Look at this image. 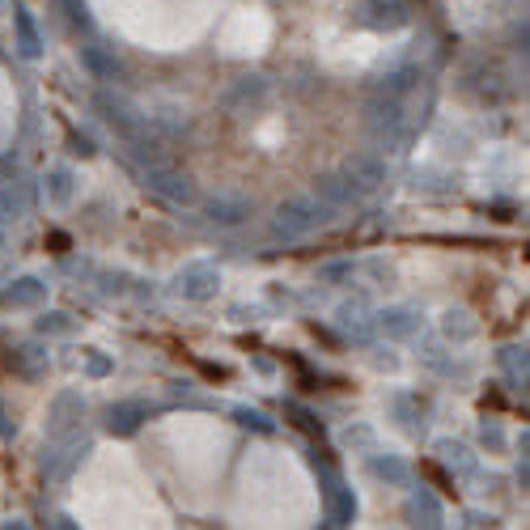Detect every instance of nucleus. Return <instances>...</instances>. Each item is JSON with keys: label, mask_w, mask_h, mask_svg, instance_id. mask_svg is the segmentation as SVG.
Segmentation results:
<instances>
[{"label": "nucleus", "mask_w": 530, "mask_h": 530, "mask_svg": "<svg viewBox=\"0 0 530 530\" xmlns=\"http://www.w3.org/2000/svg\"><path fill=\"white\" fill-rule=\"evenodd\" d=\"M378 331H386L391 340H408V335L416 331V310H408V306H391V310H382L378 318Z\"/></svg>", "instance_id": "obj_8"}, {"label": "nucleus", "mask_w": 530, "mask_h": 530, "mask_svg": "<svg viewBox=\"0 0 530 530\" xmlns=\"http://www.w3.org/2000/svg\"><path fill=\"white\" fill-rule=\"evenodd\" d=\"M369 471H374V480H386V484H403V480H408V463H403V458H395V454L374 458V463H369Z\"/></svg>", "instance_id": "obj_18"}, {"label": "nucleus", "mask_w": 530, "mask_h": 530, "mask_svg": "<svg viewBox=\"0 0 530 530\" xmlns=\"http://www.w3.org/2000/svg\"><path fill=\"white\" fill-rule=\"evenodd\" d=\"M51 196L56 200L68 196V170H51Z\"/></svg>", "instance_id": "obj_25"}, {"label": "nucleus", "mask_w": 530, "mask_h": 530, "mask_svg": "<svg viewBox=\"0 0 530 530\" xmlns=\"http://www.w3.org/2000/svg\"><path fill=\"white\" fill-rule=\"evenodd\" d=\"M9 365H17L22 374H39V369L47 365V352H39V348H17L13 357H9Z\"/></svg>", "instance_id": "obj_20"}, {"label": "nucleus", "mask_w": 530, "mask_h": 530, "mask_svg": "<svg viewBox=\"0 0 530 530\" xmlns=\"http://www.w3.org/2000/svg\"><path fill=\"white\" fill-rule=\"evenodd\" d=\"M64 9L73 13V22H81V26H90V17H85V0H64Z\"/></svg>", "instance_id": "obj_26"}, {"label": "nucleus", "mask_w": 530, "mask_h": 530, "mask_svg": "<svg viewBox=\"0 0 530 530\" xmlns=\"http://www.w3.org/2000/svg\"><path fill=\"white\" fill-rule=\"evenodd\" d=\"M369 22L374 26H403L408 22V5H403V0H369Z\"/></svg>", "instance_id": "obj_15"}, {"label": "nucleus", "mask_w": 530, "mask_h": 530, "mask_svg": "<svg viewBox=\"0 0 530 530\" xmlns=\"http://www.w3.org/2000/svg\"><path fill=\"white\" fill-rule=\"evenodd\" d=\"M106 369H111V365H106V357H90V374H106Z\"/></svg>", "instance_id": "obj_27"}, {"label": "nucleus", "mask_w": 530, "mask_h": 530, "mask_svg": "<svg viewBox=\"0 0 530 530\" xmlns=\"http://www.w3.org/2000/svg\"><path fill=\"white\" fill-rule=\"evenodd\" d=\"M314 221H318V208H314L310 200H289V204H280V208H276L272 234H276V238H285V242H293V238L310 234Z\"/></svg>", "instance_id": "obj_1"}, {"label": "nucleus", "mask_w": 530, "mask_h": 530, "mask_svg": "<svg viewBox=\"0 0 530 530\" xmlns=\"http://www.w3.org/2000/svg\"><path fill=\"white\" fill-rule=\"evenodd\" d=\"M441 458H446L454 471H463V475L475 471V454H471L467 446H458V441H441Z\"/></svg>", "instance_id": "obj_19"}, {"label": "nucleus", "mask_w": 530, "mask_h": 530, "mask_svg": "<svg viewBox=\"0 0 530 530\" xmlns=\"http://www.w3.org/2000/svg\"><path fill=\"white\" fill-rule=\"evenodd\" d=\"M145 187L157 191V196L170 200V204H196V187H191L187 174L170 170V166H162V162L145 170Z\"/></svg>", "instance_id": "obj_2"}, {"label": "nucleus", "mask_w": 530, "mask_h": 530, "mask_svg": "<svg viewBox=\"0 0 530 530\" xmlns=\"http://www.w3.org/2000/svg\"><path fill=\"white\" fill-rule=\"evenodd\" d=\"M344 179L357 187L361 196H369V191H378L386 183V162H382V157H374V153H357L344 166Z\"/></svg>", "instance_id": "obj_3"}, {"label": "nucleus", "mask_w": 530, "mask_h": 530, "mask_svg": "<svg viewBox=\"0 0 530 530\" xmlns=\"http://www.w3.org/2000/svg\"><path fill=\"white\" fill-rule=\"evenodd\" d=\"M263 94H268V85H263L259 77H242V81L234 85V90L225 94V106H229V111H238L242 102H259Z\"/></svg>", "instance_id": "obj_17"}, {"label": "nucleus", "mask_w": 530, "mask_h": 530, "mask_svg": "<svg viewBox=\"0 0 530 530\" xmlns=\"http://www.w3.org/2000/svg\"><path fill=\"white\" fill-rule=\"evenodd\" d=\"M399 123H403L399 98H374V102H369V128H374V132H395Z\"/></svg>", "instance_id": "obj_10"}, {"label": "nucleus", "mask_w": 530, "mask_h": 530, "mask_svg": "<svg viewBox=\"0 0 530 530\" xmlns=\"http://www.w3.org/2000/svg\"><path fill=\"white\" fill-rule=\"evenodd\" d=\"M30 212V196L22 183H0V225L9 221H22Z\"/></svg>", "instance_id": "obj_9"}, {"label": "nucleus", "mask_w": 530, "mask_h": 530, "mask_svg": "<svg viewBox=\"0 0 530 530\" xmlns=\"http://www.w3.org/2000/svg\"><path fill=\"white\" fill-rule=\"evenodd\" d=\"M13 433V424H9V416H5V408H0V437H9Z\"/></svg>", "instance_id": "obj_28"}, {"label": "nucleus", "mask_w": 530, "mask_h": 530, "mask_svg": "<svg viewBox=\"0 0 530 530\" xmlns=\"http://www.w3.org/2000/svg\"><path fill=\"white\" fill-rule=\"evenodd\" d=\"M352 514H357V501H352V492L335 484L331 497H327V522H331V526H348Z\"/></svg>", "instance_id": "obj_14"}, {"label": "nucleus", "mask_w": 530, "mask_h": 530, "mask_svg": "<svg viewBox=\"0 0 530 530\" xmlns=\"http://www.w3.org/2000/svg\"><path fill=\"white\" fill-rule=\"evenodd\" d=\"M318 200H323V204H357L361 200V191L357 187H352L348 179H344V174H331V179H318Z\"/></svg>", "instance_id": "obj_11"}, {"label": "nucleus", "mask_w": 530, "mask_h": 530, "mask_svg": "<svg viewBox=\"0 0 530 530\" xmlns=\"http://www.w3.org/2000/svg\"><path fill=\"white\" fill-rule=\"evenodd\" d=\"M217 285H221V272L212 263H191V268L179 272V293L187 302H208L217 293Z\"/></svg>", "instance_id": "obj_4"}, {"label": "nucleus", "mask_w": 530, "mask_h": 530, "mask_svg": "<svg viewBox=\"0 0 530 530\" xmlns=\"http://www.w3.org/2000/svg\"><path fill=\"white\" fill-rule=\"evenodd\" d=\"M204 217L208 221H217V225H238V221H246L251 217V204H246L242 196H212V200H204Z\"/></svg>", "instance_id": "obj_5"}, {"label": "nucleus", "mask_w": 530, "mask_h": 530, "mask_svg": "<svg viewBox=\"0 0 530 530\" xmlns=\"http://www.w3.org/2000/svg\"><path fill=\"white\" fill-rule=\"evenodd\" d=\"M441 331L450 335V340H471L475 327L467 323V314H446V323H441Z\"/></svg>", "instance_id": "obj_23"}, {"label": "nucleus", "mask_w": 530, "mask_h": 530, "mask_svg": "<svg viewBox=\"0 0 530 530\" xmlns=\"http://www.w3.org/2000/svg\"><path fill=\"white\" fill-rule=\"evenodd\" d=\"M68 327H73V323H68V314H43V318H39V331H43V335H47V331H51V335H64Z\"/></svg>", "instance_id": "obj_24"}, {"label": "nucleus", "mask_w": 530, "mask_h": 530, "mask_svg": "<svg viewBox=\"0 0 530 530\" xmlns=\"http://www.w3.org/2000/svg\"><path fill=\"white\" fill-rule=\"evenodd\" d=\"M408 518H416V526H441V505L433 492H412V501H408Z\"/></svg>", "instance_id": "obj_13"}, {"label": "nucleus", "mask_w": 530, "mask_h": 530, "mask_svg": "<svg viewBox=\"0 0 530 530\" xmlns=\"http://www.w3.org/2000/svg\"><path fill=\"white\" fill-rule=\"evenodd\" d=\"M234 420L242 424V429H255V433H272L276 429V424L263 412H255V408H234Z\"/></svg>", "instance_id": "obj_21"}, {"label": "nucleus", "mask_w": 530, "mask_h": 530, "mask_svg": "<svg viewBox=\"0 0 530 530\" xmlns=\"http://www.w3.org/2000/svg\"><path fill=\"white\" fill-rule=\"evenodd\" d=\"M81 416H85V399H81V395H73V391L60 395V399H56V408H51V433L64 437V433L73 429V424H77Z\"/></svg>", "instance_id": "obj_7"}, {"label": "nucleus", "mask_w": 530, "mask_h": 530, "mask_svg": "<svg viewBox=\"0 0 530 530\" xmlns=\"http://www.w3.org/2000/svg\"><path fill=\"white\" fill-rule=\"evenodd\" d=\"M145 420H149V408H145V403H115V408L106 412V429L119 433V437H128V433H136Z\"/></svg>", "instance_id": "obj_6"}, {"label": "nucleus", "mask_w": 530, "mask_h": 530, "mask_svg": "<svg viewBox=\"0 0 530 530\" xmlns=\"http://www.w3.org/2000/svg\"><path fill=\"white\" fill-rule=\"evenodd\" d=\"M81 60H85V68H90L94 77H102V81L123 77V64H119L115 56H106L102 47H81Z\"/></svg>", "instance_id": "obj_12"}, {"label": "nucleus", "mask_w": 530, "mask_h": 530, "mask_svg": "<svg viewBox=\"0 0 530 530\" xmlns=\"http://www.w3.org/2000/svg\"><path fill=\"white\" fill-rule=\"evenodd\" d=\"M5 297H9L13 306H39L43 297H47V285H39L34 276H22V280H13Z\"/></svg>", "instance_id": "obj_16"}, {"label": "nucleus", "mask_w": 530, "mask_h": 530, "mask_svg": "<svg viewBox=\"0 0 530 530\" xmlns=\"http://www.w3.org/2000/svg\"><path fill=\"white\" fill-rule=\"evenodd\" d=\"M17 34H22V56H39V34L26 13H17Z\"/></svg>", "instance_id": "obj_22"}]
</instances>
